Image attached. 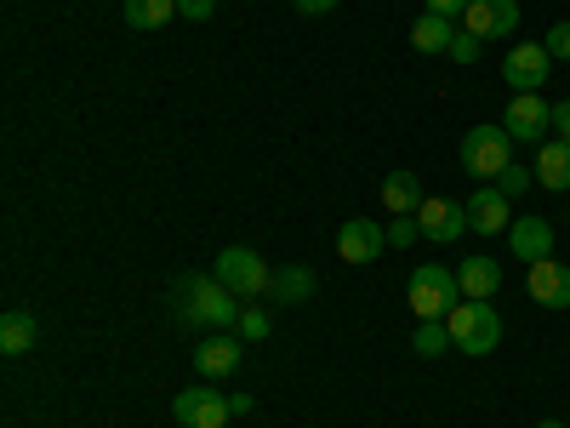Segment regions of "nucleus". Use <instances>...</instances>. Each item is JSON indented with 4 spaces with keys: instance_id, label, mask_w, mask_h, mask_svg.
Returning a JSON list of instances; mask_svg holds the SVG:
<instances>
[{
    "instance_id": "24",
    "label": "nucleus",
    "mask_w": 570,
    "mask_h": 428,
    "mask_svg": "<svg viewBox=\"0 0 570 428\" xmlns=\"http://www.w3.org/2000/svg\"><path fill=\"white\" fill-rule=\"evenodd\" d=\"M268 331H274V314L268 309H240V338L246 343H263Z\"/></svg>"
},
{
    "instance_id": "28",
    "label": "nucleus",
    "mask_w": 570,
    "mask_h": 428,
    "mask_svg": "<svg viewBox=\"0 0 570 428\" xmlns=\"http://www.w3.org/2000/svg\"><path fill=\"white\" fill-rule=\"evenodd\" d=\"M217 12V0H177V18H188V23H206Z\"/></svg>"
},
{
    "instance_id": "12",
    "label": "nucleus",
    "mask_w": 570,
    "mask_h": 428,
    "mask_svg": "<svg viewBox=\"0 0 570 428\" xmlns=\"http://www.w3.org/2000/svg\"><path fill=\"white\" fill-rule=\"evenodd\" d=\"M416 223H422V241L451 246V241H462V234H468V206H456V201H422Z\"/></svg>"
},
{
    "instance_id": "10",
    "label": "nucleus",
    "mask_w": 570,
    "mask_h": 428,
    "mask_svg": "<svg viewBox=\"0 0 570 428\" xmlns=\"http://www.w3.org/2000/svg\"><path fill=\"white\" fill-rule=\"evenodd\" d=\"M389 252V228L383 223H371V217H348L337 228V257L343 263H376Z\"/></svg>"
},
{
    "instance_id": "17",
    "label": "nucleus",
    "mask_w": 570,
    "mask_h": 428,
    "mask_svg": "<svg viewBox=\"0 0 570 428\" xmlns=\"http://www.w3.org/2000/svg\"><path fill=\"white\" fill-rule=\"evenodd\" d=\"M456 280H462V298H497L502 263H491V257H462V263H456Z\"/></svg>"
},
{
    "instance_id": "7",
    "label": "nucleus",
    "mask_w": 570,
    "mask_h": 428,
    "mask_svg": "<svg viewBox=\"0 0 570 428\" xmlns=\"http://www.w3.org/2000/svg\"><path fill=\"white\" fill-rule=\"evenodd\" d=\"M548 69H553V52L542 40H519V46H508V58H502V80L513 91H542Z\"/></svg>"
},
{
    "instance_id": "26",
    "label": "nucleus",
    "mask_w": 570,
    "mask_h": 428,
    "mask_svg": "<svg viewBox=\"0 0 570 428\" xmlns=\"http://www.w3.org/2000/svg\"><path fill=\"white\" fill-rule=\"evenodd\" d=\"M411 241H422V223H416V217H394V223H389V246L405 252Z\"/></svg>"
},
{
    "instance_id": "29",
    "label": "nucleus",
    "mask_w": 570,
    "mask_h": 428,
    "mask_svg": "<svg viewBox=\"0 0 570 428\" xmlns=\"http://www.w3.org/2000/svg\"><path fill=\"white\" fill-rule=\"evenodd\" d=\"M480 52H485V46L473 40V35H462V29H456V46H451V58H456V64H473Z\"/></svg>"
},
{
    "instance_id": "5",
    "label": "nucleus",
    "mask_w": 570,
    "mask_h": 428,
    "mask_svg": "<svg viewBox=\"0 0 570 428\" xmlns=\"http://www.w3.org/2000/svg\"><path fill=\"white\" fill-rule=\"evenodd\" d=\"M223 285L240 303H252V298H268V285H274V269L252 252V246H228V252H217V269H212Z\"/></svg>"
},
{
    "instance_id": "34",
    "label": "nucleus",
    "mask_w": 570,
    "mask_h": 428,
    "mask_svg": "<svg viewBox=\"0 0 570 428\" xmlns=\"http://www.w3.org/2000/svg\"><path fill=\"white\" fill-rule=\"evenodd\" d=\"M537 428H564V422H559V417H542V422H537Z\"/></svg>"
},
{
    "instance_id": "11",
    "label": "nucleus",
    "mask_w": 570,
    "mask_h": 428,
    "mask_svg": "<svg viewBox=\"0 0 570 428\" xmlns=\"http://www.w3.org/2000/svg\"><path fill=\"white\" fill-rule=\"evenodd\" d=\"M468 228L473 234H508L513 228V201L497 183H480V195L468 201Z\"/></svg>"
},
{
    "instance_id": "3",
    "label": "nucleus",
    "mask_w": 570,
    "mask_h": 428,
    "mask_svg": "<svg viewBox=\"0 0 570 428\" xmlns=\"http://www.w3.org/2000/svg\"><path fill=\"white\" fill-rule=\"evenodd\" d=\"M405 303H411L416 320H445V314L462 303V280H456V269H445V263H422V269H411Z\"/></svg>"
},
{
    "instance_id": "23",
    "label": "nucleus",
    "mask_w": 570,
    "mask_h": 428,
    "mask_svg": "<svg viewBox=\"0 0 570 428\" xmlns=\"http://www.w3.org/2000/svg\"><path fill=\"white\" fill-rule=\"evenodd\" d=\"M411 349H416L422 360H440L445 349H456V343H451V325H445V320H416V331H411Z\"/></svg>"
},
{
    "instance_id": "2",
    "label": "nucleus",
    "mask_w": 570,
    "mask_h": 428,
    "mask_svg": "<svg viewBox=\"0 0 570 428\" xmlns=\"http://www.w3.org/2000/svg\"><path fill=\"white\" fill-rule=\"evenodd\" d=\"M445 325H451L456 354H497V343H502V314L491 309V298H462L445 314Z\"/></svg>"
},
{
    "instance_id": "19",
    "label": "nucleus",
    "mask_w": 570,
    "mask_h": 428,
    "mask_svg": "<svg viewBox=\"0 0 570 428\" xmlns=\"http://www.w3.org/2000/svg\"><path fill=\"white\" fill-rule=\"evenodd\" d=\"M314 292H320V280H314L308 263L274 269V285H268V298H274V303H303V298H314Z\"/></svg>"
},
{
    "instance_id": "22",
    "label": "nucleus",
    "mask_w": 570,
    "mask_h": 428,
    "mask_svg": "<svg viewBox=\"0 0 570 428\" xmlns=\"http://www.w3.org/2000/svg\"><path fill=\"white\" fill-rule=\"evenodd\" d=\"M177 18V0H126V23L137 35H149V29H166Z\"/></svg>"
},
{
    "instance_id": "9",
    "label": "nucleus",
    "mask_w": 570,
    "mask_h": 428,
    "mask_svg": "<svg viewBox=\"0 0 570 428\" xmlns=\"http://www.w3.org/2000/svg\"><path fill=\"white\" fill-rule=\"evenodd\" d=\"M519 29V0H468V12H462V35L473 40H502Z\"/></svg>"
},
{
    "instance_id": "8",
    "label": "nucleus",
    "mask_w": 570,
    "mask_h": 428,
    "mask_svg": "<svg viewBox=\"0 0 570 428\" xmlns=\"http://www.w3.org/2000/svg\"><path fill=\"white\" fill-rule=\"evenodd\" d=\"M171 417H177L183 428H223L234 411H228V395H217L212 383H195V389H183V395L171 400Z\"/></svg>"
},
{
    "instance_id": "15",
    "label": "nucleus",
    "mask_w": 570,
    "mask_h": 428,
    "mask_svg": "<svg viewBox=\"0 0 570 428\" xmlns=\"http://www.w3.org/2000/svg\"><path fill=\"white\" fill-rule=\"evenodd\" d=\"M246 338H234V331H212V338L195 349V366H200V377H212V383H217V377H228L234 366H240V349Z\"/></svg>"
},
{
    "instance_id": "6",
    "label": "nucleus",
    "mask_w": 570,
    "mask_h": 428,
    "mask_svg": "<svg viewBox=\"0 0 570 428\" xmlns=\"http://www.w3.org/2000/svg\"><path fill=\"white\" fill-rule=\"evenodd\" d=\"M502 132L513 143H548L553 132V104L542 98V91H513L508 109H502Z\"/></svg>"
},
{
    "instance_id": "32",
    "label": "nucleus",
    "mask_w": 570,
    "mask_h": 428,
    "mask_svg": "<svg viewBox=\"0 0 570 428\" xmlns=\"http://www.w3.org/2000/svg\"><path fill=\"white\" fill-rule=\"evenodd\" d=\"M292 7H297L303 18H320V12H331V7H337V0H292Z\"/></svg>"
},
{
    "instance_id": "16",
    "label": "nucleus",
    "mask_w": 570,
    "mask_h": 428,
    "mask_svg": "<svg viewBox=\"0 0 570 428\" xmlns=\"http://www.w3.org/2000/svg\"><path fill=\"white\" fill-rule=\"evenodd\" d=\"M422 177L416 172H389L383 177V206H389V217H416L422 212Z\"/></svg>"
},
{
    "instance_id": "30",
    "label": "nucleus",
    "mask_w": 570,
    "mask_h": 428,
    "mask_svg": "<svg viewBox=\"0 0 570 428\" xmlns=\"http://www.w3.org/2000/svg\"><path fill=\"white\" fill-rule=\"evenodd\" d=\"M428 12H434V18H451V23H456V18L468 12V0H428Z\"/></svg>"
},
{
    "instance_id": "1",
    "label": "nucleus",
    "mask_w": 570,
    "mask_h": 428,
    "mask_svg": "<svg viewBox=\"0 0 570 428\" xmlns=\"http://www.w3.org/2000/svg\"><path fill=\"white\" fill-rule=\"evenodd\" d=\"M171 325L228 331V325H240V298H234L217 274H183L171 285Z\"/></svg>"
},
{
    "instance_id": "21",
    "label": "nucleus",
    "mask_w": 570,
    "mask_h": 428,
    "mask_svg": "<svg viewBox=\"0 0 570 428\" xmlns=\"http://www.w3.org/2000/svg\"><path fill=\"white\" fill-rule=\"evenodd\" d=\"M35 338H40V325H35V314L12 309L7 320H0V354H29V349H35Z\"/></svg>"
},
{
    "instance_id": "25",
    "label": "nucleus",
    "mask_w": 570,
    "mask_h": 428,
    "mask_svg": "<svg viewBox=\"0 0 570 428\" xmlns=\"http://www.w3.org/2000/svg\"><path fill=\"white\" fill-rule=\"evenodd\" d=\"M531 183H537V166H519V160H513V166H508V172L497 177V188H502L508 201H513V195H525Z\"/></svg>"
},
{
    "instance_id": "4",
    "label": "nucleus",
    "mask_w": 570,
    "mask_h": 428,
    "mask_svg": "<svg viewBox=\"0 0 570 428\" xmlns=\"http://www.w3.org/2000/svg\"><path fill=\"white\" fill-rule=\"evenodd\" d=\"M508 166H513V137L502 132V120H497V126H473V132L462 137V172H468V177L497 183Z\"/></svg>"
},
{
    "instance_id": "13",
    "label": "nucleus",
    "mask_w": 570,
    "mask_h": 428,
    "mask_svg": "<svg viewBox=\"0 0 570 428\" xmlns=\"http://www.w3.org/2000/svg\"><path fill=\"white\" fill-rule=\"evenodd\" d=\"M525 285H531L537 309H570V269H564V263H553V257L531 263Z\"/></svg>"
},
{
    "instance_id": "20",
    "label": "nucleus",
    "mask_w": 570,
    "mask_h": 428,
    "mask_svg": "<svg viewBox=\"0 0 570 428\" xmlns=\"http://www.w3.org/2000/svg\"><path fill=\"white\" fill-rule=\"evenodd\" d=\"M411 46H416V52H428V58H434V52H451V46H456V23H451V18H434V12H422V18L411 23Z\"/></svg>"
},
{
    "instance_id": "33",
    "label": "nucleus",
    "mask_w": 570,
    "mask_h": 428,
    "mask_svg": "<svg viewBox=\"0 0 570 428\" xmlns=\"http://www.w3.org/2000/svg\"><path fill=\"white\" fill-rule=\"evenodd\" d=\"M252 406H257V400H252V395H228V411H234V417H246V411H252Z\"/></svg>"
},
{
    "instance_id": "31",
    "label": "nucleus",
    "mask_w": 570,
    "mask_h": 428,
    "mask_svg": "<svg viewBox=\"0 0 570 428\" xmlns=\"http://www.w3.org/2000/svg\"><path fill=\"white\" fill-rule=\"evenodd\" d=\"M553 132L559 143H570V104H553Z\"/></svg>"
},
{
    "instance_id": "14",
    "label": "nucleus",
    "mask_w": 570,
    "mask_h": 428,
    "mask_svg": "<svg viewBox=\"0 0 570 428\" xmlns=\"http://www.w3.org/2000/svg\"><path fill=\"white\" fill-rule=\"evenodd\" d=\"M508 246H513L519 263H542V257H553V223H548V217H513Z\"/></svg>"
},
{
    "instance_id": "27",
    "label": "nucleus",
    "mask_w": 570,
    "mask_h": 428,
    "mask_svg": "<svg viewBox=\"0 0 570 428\" xmlns=\"http://www.w3.org/2000/svg\"><path fill=\"white\" fill-rule=\"evenodd\" d=\"M542 46H548L553 58H564V64H570V18H564V23H553V29L542 35Z\"/></svg>"
},
{
    "instance_id": "18",
    "label": "nucleus",
    "mask_w": 570,
    "mask_h": 428,
    "mask_svg": "<svg viewBox=\"0 0 570 428\" xmlns=\"http://www.w3.org/2000/svg\"><path fill=\"white\" fill-rule=\"evenodd\" d=\"M537 183L542 188H553V195H559V188H570V143H537Z\"/></svg>"
}]
</instances>
